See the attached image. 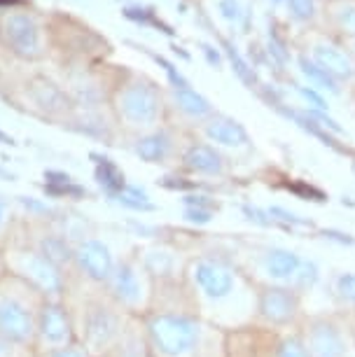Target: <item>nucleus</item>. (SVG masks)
<instances>
[{
  "mask_svg": "<svg viewBox=\"0 0 355 357\" xmlns=\"http://www.w3.org/2000/svg\"><path fill=\"white\" fill-rule=\"evenodd\" d=\"M66 301L75 320L77 343H82L93 357L110 355L126 332L129 315L119 311L103 289L84 285L75 278H70Z\"/></svg>",
  "mask_w": 355,
  "mask_h": 357,
  "instance_id": "nucleus-1",
  "label": "nucleus"
},
{
  "mask_svg": "<svg viewBox=\"0 0 355 357\" xmlns=\"http://www.w3.org/2000/svg\"><path fill=\"white\" fill-rule=\"evenodd\" d=\"M47 296L19 275H0V341L31 350L36 343L38 318Z\"/></svg>",
  "mask_w": 355,
  "mask_h": 357,
  "instance_id": "nucleus-2",
  "label": "nucleus"
},
{
  "mask_svg": "<svg viewBox=\"0 0 355 357\" xmlns=\"http://www.w3.org/2000/svg\"><path fill=\"white\" fill-rule=\"evenodd\" d=\"M138 322L152 357H197L204 346V320L187 311H147Z\"/></svg>",
  "mask_w": 355,
  "mask_h": 357,
  "instance_id": "nucleus-3",
  "label": "nucleus"
},
{
  "mask_svg": "<svg viewBox=\"0 0 355 357\" xmlns=\"http://www.w3.org/2000/svg\"><path fill=\"white\" fill-rule=\"evenodd\" d=\"M3 261L10 273L31 282L47 299H66L68 294L70 275H66L61 268L52 264L38 248H33L17 231H12L10 243L3 248Z\"/></svg>",
  "mask_w": 355,
  "mask_h": 357,
  "instance_id": "nucleus-4",
  "label": "nucleus"
},
{
  "mask_svg": "<svg viewBox=\"0 0 355 357\" xmlns=\"http://www.w3.org/2000/svg\"><path fill=\"white\" fill-rule=\"evenodd\" d=\"M152 287L155 282L133 255H122L115 271L103 285V292L119 311L129 318H143L152 304Z\"/></svg>",
  "mask_w": 355,
  "mask_h": 357,
  "instance_id": "nucleus-5",
  "label": "nucleus"
},
{
  "mask_svg": "<svg viewBox=\"0 0 355 357\" xmlns=\"http://www.w3.org/2000/svg\"><path fill=\"white\" fill-rule=\"evenodd\" d=\"M122 255H117L112 250L110 241L103 238L100 234L91 231L82 236L80 241H75L73 245V275L84 285L103 289V285L108 282V278L115 271L117 261Z\"/></svg>",
  "mask_w": 355,
  "mask_h": 357,
  "instance_id": "nucleus-6",
  "label": "nucleus"
},
{
  "mask_svg": "<svg viewBox=\"0 0 355 357\" xmlns=\"http://www.w3.org/2000/svg\"><path fill=\"white\" fill-rule=\"evenodd\" d=\"M187 282L192 292L209 304H220L236 292V271L225 259L213 255H201L187 264Z\"/></svg>",
  "mask_w": 355,
  "mask_h": 357,
  "instance_id": "nucleus-7",
  "label": "nucleus"
},
{
  "mask_svg": "<svg viewBox=\"0 0 355 357\" xmlns=\"http://www.w3.org/2000/svg\"><path fill=\"white\" fill-rule=\"evenodd\" d=\"M77 343L75 320L66 299H47L43 304L36 329V343H33V355L56 353Z\"/></svg>",
  "mask_w": 355,
  "mask_h": 357,
  "instance_id": "nucleus-8",
  "label": "nucleus"
},
{
  "mask_svg": "<svg viewBox=\"0 0 355 357\" xmlns=\"http://www.w3.org/2000/svg\"><path fill=\"white\" fill-rule=\"evenodd\" d=\"M117 110L131 126H155L162 112V100L155 86L136 82L119 91Z\"/></svg>",
  "mask_w": 355,
  "mask_h": 357,
  "instance_id": "nucleus-9",
  "label": "nucleus"
},
{
  "mask_svg": "<svg viewBox=\"0 0 355 357\" xmlns=\"http://www.w3.org/2000/svg\"><path fill=\"white\" fill-rule=\"evenodd\" d=\"M5 40L22 59H38L43 54L40 31L29 15H10L5 19Z\"/></svg>",
  "mask_w": 355,
  "mask_h": 357,
  "instance_id": "nucleus-10",
  "label": "nucleus"
},
{
  "mask_svg": "<svg viewBox=\"0 0 355 357\" xmlns=\"http://www.w3.org/2000/svg\"><path fill=\"white\" fill-rule=\"evenodd\" d=\"M257 311L273 325H287L299 311V296L285 287H262L257 296Z\"/></svg>",
  "mask_w": 355,
  "mask_h": 357,
  "instance_id": "nucleus-11",
  "label": "nucleus"
},
{
  "mask_svg": "<svg viewBox=\"0 0 355 357\" xmlns=\"http://www.w3.org/2000/svg\"><path fill=\"white\" fill-rule=\"evenodd\" d=\"M306 353L309 357H346V339L339 332L337 325L327 320L311 322L309 332H306Z\"/></svg>",
  "mask_w": 355,
  "mask_h": 357,
  "instance_id": "nucleus-12",
  "label": "nucleus"
},
{
  "mask_svg": "<svg viewBox=\"0 0 355 357\" xmlns=\"http://www.w3.org/2000/svg\"><path fill=\"white\" fill-rule=\"evenodd\" d=\"M140 264L152 278V282L173 280L178 275V255L166 245H152L140 255Z\"/></svg>",
  "mask_w": 355,
  "mask_h": 357,
  "instance_id": "nucleus-13",
  "label": "nucleus"
},
{
  "mask_svg": "<svg viewBox=\"0 0 355 357\" xmlns=\"http://www.w3.org/2000/svg\"><path fill=\"white\" fill-rule=\"evenodd\" d=\"M91 159L96 161L93 178H96V185L103 190L105 199H112V197H117L119 192H124V187L129 185V180H126L122 168H119L110 157H105V154L91 152Z\"/></svg>",
  "mask_w": 355,
  "mask_h": 357,
  "instance_id": "nucleus-14",
  "label": "nucleus"
},
{
  "mask_svg": "<svg viewBox=\"0 0 355 357\" xmlns=\"http://www.w3.org/2000/svg\"><path fill=\"white\" fill-rule=\"evenodd\" d=\"M206 136H209L213 143L227 145V147H241L248 145V131L243 129V124H239L236 119L232 117H213L209 124H206Z\"/></svg>",
  "mask_w": 355,
  "mask_h": 357,
  "instance_id": "nucleus-15",
  "label": "nucleus"
},
{
  "mask_svg": "<svg viewBox=\"0 0 355 357\" xmlns=\"http://www.w3.org/2000/svg\"><path fill=\"white\" fill-rule=\"evenodd\" d=\"M183 164L194 173L201 175H222L225 173V159L213 150L211 145H192L183 154Z\"/></svg>",
  "mask_w": 355,
  "mask_h": 357,
  "instance_id": "nucleus-16",
  "label": "nucleus"
},
{
  "mask_svg": "<svg viewBox=\"0 0 355 357\" xmlns=\"http://www.w3.org/2000/svg\"><path fill=\"white\" fill-rule=\"evenodd\" d=\"M313 61H316L323 70L330 73L334 79L337 77H341V79L353 77L351 59L346 56V52H341L339 47H334V45H316L313 47Z\"/></svg>",
  "mask_w": 355,
  "mask_h": 357,
  "instance_id": "nucleus-17",
  "label": "nucleus"
},
{
  "mask_svg": "<svg viewBox=\"0 0 355 357\" xmlns=\"http://www.w3.org/2000/svg\"><path fill=\"white\" fill-rule=\"evenodd\" d=\"M264 271L271 278L278 280H290L297 275L301 266V257L294 250H285V248H271L264 252Z\"/></svg>",
  "mask_w": 355,
  "mask_h": 357,
  "instance_id": "nucleus-18",
  "label": "nucleus"
},
{
  "mask_svg": "<svg viewBox=\"0 0 355 357\" xmlns=\"http://www.w3.org/2000/svg\"><path fill=\"white\" fill-rule=\"evenodd\" d=\"M133 150H136V154L145 164H162L171 152V138H169V133H164V131L147 133V136L136 140Z\"/></svg>",
  "mask_w": 355,
  "mask_h": 357,
  "instance_id": "nucleus-19",
  "label": "nucleus"
},
{
  "mask_svg": "<svg viewBox=\"0 0 355 357\" xmlns=\"http://www.w3.org/2000/svg\"><path fill=\"white\" fill-rule=\"evenodd\" d=\"M173 96H176L178 107L185 114H190L194 119H204L213 114V105L201 96L199 91H194L192 86H183V89H173Z\"/></svg>",
  "mask_w": 355,
  "mask_h": 357,
  "instance_id": "nucleus-20",
  "label": "nucleus"
},
{
  "mask_svg": "<svg viewBox=\"0 0 355 357\" xmlns=\"http://www.w3.org/2000/svg\"><path fill=\"white\" fill-rule=\"evenodd\" d=\"M299 68L301 73H304L306 77H309V82L313 86H318V89H327L332 93H339V86H337V79H334L330 73L323 70L316 61H309L306 56L299 59Z\"/></svg>",
  "mask_w": 355,
  "mask_h": 357,
  "instance_id": "nucleus-21",
  "label": "nucleus"
},
{
  "mask_svg": "<svg viewBox=\"0 0 355 357\" xmlns=\"http://www.w3.org/2000/svg\"><path fill=\"white\" fill-rule=\"evenodd\" d=\"M43 192H45V197L47 199H56V201H82L89 197V192L84 190L82 185H77L75 180H68V183H45L43 185Z\"/></svg>",
  "mask_w": 355,
  "mask_h": 357,
  "instance_id": "nucleus-22",
  "label": "nucleus"
},
{
  "mask_svg": "<svg viewBox=\"0 0 355 357\" xmlns=\"http://www.w3.org/2000/svg\"><path fill=\"white\" fill-rule=\"evenodd\" d=\"M17 220H19V213L15 211V204H12L5 194H0V250L10 243Z\"/></svg>",
  "mask_w": 355,
  "mask_h": 357,
  "instance_id": "nucleus-23",
  "label": "nucleus"
},
{
  "mask_svg": "<svg viewBox=\"0 0 355 357\" xmlns=\"http://www.w3.org/2000/svg\"><path fill=\"white\" fill-rule=\"evenodd\" d=\"M266 213H269V218L273 220V225H280L283 229H290V227H313L311 220L299 218L297 213L287 211V208H280V206H271Z\"/></svg>",
  "mask_w": 355,
  "mask_h": 357,
  "instance_id": "nucleus-24",
  "label": "nucleus"
},
{
  "mask_svg": "<svg viewBox=\"0 0 355 357\" xmlns=\"http://www.w3.org/2000/svg\"><path fill=\"white\" fill-rule=\"evenodd\" d=\"M112 201L115 206L124 208V211H131V213H155L157 206L152 201H145V199H138V197H131L129 192H119L117 197L108 199Z\"/></svg>",
  "mask_w": 355,
  "mask_h": 357,
  "instance_id": "nucleus-25",
  "label": "nucleus"
},
{
  "mask_svg": "<svg viewBox=\"0 0 355 357\" xmlns=\"http://www.w3.org/2000/svg\"><path fill=\"white\" fill-rule=\"evenodd\" d=\"M320 280V268L316 261H301L297 275H294V282H297L299 289H311L316 282Z\"/></svg>",
  "mask_w": 355,
  "mask_h": 357,
  "instance_id": "nucleus-26",
  "label": "nucleus"
},
{
  "mask_svg": "<svg viewBox=\"0 0 355 357\" xmlns=\"http://www.w3.org/2000/svg\"><path fill=\"white\" fill-rule=\"evenodd\" d=\"M337 292L346 304L355 306V273L346 271L337 275Z\"/></svg>",
  "mask_w": 355,
  "mask_h": 357,
  "instance_id": "nucleus-27",
  "label": "nucleus"
},
{
  "mask_svg": "<svg viewBox=\"0 0 355 357\" xmlns=\"http://www.w3.org/2000/svg\"><path fill=\"white\" fill-rule=\"evenodd\" d=\"M227 52H229V59H232V63H234V70H236V75L243 79L246 84H255V73H252L250 68H248V63L243 61V59L239 56V52H236V47H232V45H227Z\"/></svg>",
  "mask_w": 355,
  "mask_h": 357,
  "instance_id": "nucleus-28",
  "label": "nucleus"
},
{
  "mask_svg": "<svg viewBox=\"0 0 355 357\" xmlns=\"http://www.w3.org/2000/svg\"><path fill=\"white\" fill-rule=\"evenodd\" d=\"M287 8H290L294 19L309 22V19L316 15V0H287Z\"/></svg>",
  "mask_w": 355,
  "mask_h": 357,
  "instance_id": "nucleus-29",
  "label": "nucleus"
},
{
  "mask_svg": "<svg viewBox=\"0 0 355 357\" xmlns=\"http://www.w3.org/2000/svg\"><path fill=\"white\" fill-rule=\"evenodd\" d=\"M183 208H201V211H218V204L211 197H204V194H185L183 199Z\"/></svg>",
  "mask_w": 355,
  "mask_h": 357,
  "instance_id": "nucleus-30",
  "label": "nucleus"
},
{
  "mask_svg": "<svg viewBox=\"0 0 355 357\" xmlns=\"http://www.w3.org/2000/svg\"><path fill=\"white\" fill-rule=\"evenodd\" d=\"M241 213L246 215V220H250L252 225H257V227H273V220L269 218V213H266V211H259V208L250 206V204L241 206Z\"/></svg>",
  "mask_w": 355,
  "mask_h": 357,
  "instance_id": "nucleus-31",
  "label": "nucleus"
},
{
  "mask_svg": "<svg viewBox=\"0 0 355 357\" xmlns=\"http://www.w3.org/2000/svg\"><path fill=\"white\" fill-rule=\"evenodd\" d=\"M183 218L190 222V225L204 227V225H211L213 218H216V213L201 211V208H183Z\"/></svg>",
  "mask_w": 355,
  "mask_h": 357,
  "instance_id": "nucleus-32",
  "label": "nucleus"
},
{
  "mask_svg": "<svg viewBox=\"0 0 355 357\" xmlns=\"http://www.w3.org/2000/svg\"><path fill=\"white\" fill-rule=\"evenodd\" d=\"M278 357H309V353H306V346L299 339H287L280 343Z\"/></svg>",
  "mask_w": 355,
  "mask_h": 357,
  "instance_id": "nucleus-33",
  "label": "nucleus"
},
{
  "mask_svg": "<svg viewBox=\"0 0 355 357\" xmlns=\"http://www.w3.org/2000/svg\"><path fill=\"white\" fill-rule=\"evenodd\" d=\"M337 22L341 24V29L355 33V5L353 3H344L337 10Z\"/></svg>",
  "mask_w": 355,
  "mask_h": 357,
  "instance_id": "nucleus-34",
  "label": "nucleus"
},
{
  "mask_svg": "<svg viewBox=\"0 0 355 357\" xmlns=\"http://www.w3.org/2000/svg\"><path fill=\"white\" fill-rule=\"evenodd\" d=\"M38 357H93V355L82 346V343H73V346L56 350V353H47V355H38Z\"/></svg>",
  "mask_w": 355,
  "mask_h": 357,
  "instance_id": "nucleus-35",
  "label": "nucleus"
},
{
  "mask_svg": "<svg viewBox=\"0 0 355 357\" xmlns=\"http://www.w3.org/2000/svg\"><path fill=\"white\" fill-rule=\"evenodd\" d=\"M297 91H299V96L306 100V103H311L316 110H325L327 103H325V98L323 96H318L313 89H306V86H297Z\"/></svg>",
  "mask_w": 355,
  "mask_h": 357,
  "instance_id": "nucleus-36",
  "label": "nucleus"
},
{
  "mask_svg": "<svg viewBox=\"0 0 355 357\" xmlns=\"http://www.w3.org/2000/svg\"><path fill=\"white\" fill-rule=\"evenodd\" d=\"M323 236L330 241H337L339 245H353L355 243V238L351 234H344V231H339V229H325Z\"/></svg>",
  "mask_w": 355,
  "mask_h": 357,
  "instance_id": "nucleus-37",
  "label": "nucleus"
},
{
  "mask_svg": "<svg viewBox=\"0 0 355 357\" xmlns=\"http://www.w3.org/2000/svg\"><path fill=\"white\" fill-rule=\"evenodd\" d=\"M162 187L166 190H173V192H192L194 190V183H185L183 178H164L162 180Z\"/></svg>",
  "mask_w": 355,
  "mask_h": 357,
  "instance_id": "nucleus-38",
  "label": "nucleus"
},
{
  "mask_svg": "<svg viewBox=\"0 0 355 357\" xmlns=\"http://www.w3.org/2000/svg\"><path fill=\"white\" fill-rule=\"evenodd\" d=\"M220 10L227 19H239V3L236 0H222L220 3Z\"/></svg>",
  "mask_w": 355,
  "mask_h": 357,
  "instance_id": "nucleus-39",
  "label": "nucleus"
},
{
  "mask_svg": "<svg viewBox=\"0 0 355 357\" xmlns=\"http://www.w3.org/2000/svg\"><path fill=\"white\" fill-rule=\"evenodd\" d=\"M204 54L209 56V61L213 63V66H220V54L213 50V47H209V45H204Z\"/></svg>",
  "mask_w": 355,
  "mask_h": 357,
  "instance_id": "nucleus-40",
  "label": "nucleus"
},
{
  "mask_svg": "<svg viewBox=\"0 0 355 357\" xmlns=\"http://www.w3.org/2000/svg\"><path fill=\"white\" fill-rule=\"evenodd\" d=\"M0 178H5V180H15V175H12L8 168H3L0 166Z\"/></svg>",
  "mask_w": 355,
  "mask_h": 357,
  "instance_id": "nucleus-41",
  "label": "nucleus"
},
{
  "mask_svg": "<svg viewBox=\"0 0 355 357\" xmlns=\"http://www.w3.org/2000/svg\"><path fill=\"white\" fill-rule=\"evenodd\" d=\"M0 143H3V145H15V140H12L10 136H5V133H0Z\"/></svg>",
  "mask_w": 355,
  "mask_h": 357,
  "instance_id": "nucleus-42",
  "label": "nucleus"
},
{
  "mask_svg": "<svg viewBox=\"0 0 355 357\" xmlns=\"http://www.w3.org/2000/svg\"><path fill=\"white\" fill-rule=\"evenodd\" d=\"M22 0H0V5H19Z\"/></svg>",
  "mask_w": 355,
  "mask_h": 357,
  "instance_id": "nucleus-43",
  "label": "nucleus"
},
{
  "mask_svg": "<svg viewBox=\"0 0 355 357\" xmlns=\"http://www.w3.org/2000/svg\"><path fill=\"white\" fill-rule=\"evenodd\" d=\"M105 357H108V355H105Z\"/></svg>",
  "mask_w": 355,
  "mask_h": 357,
  "instance_id": "nucleus-44",
  "label": "nucleus"
}]
</instances>
